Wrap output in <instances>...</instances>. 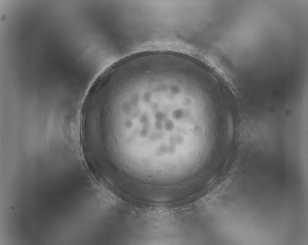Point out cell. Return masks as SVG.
<instances>
[{
	"mask_svg": "<svg viewBox=\"0 0 308 245\" xmlns=\"http://www.w3.org/2000/svg\"><path fill=\"white\" fill-rule=\"evenodd\" d=\"M189 78L168 70L123 80L109 97L106 127L122 158L145 170L189 165L196 135L208 125L193 105Z\"/></svg>",
	"mask_w": 308,
	"mask_h": 245,
	"instance_id": "1",
	"label": "cell"
}]
</instances>
